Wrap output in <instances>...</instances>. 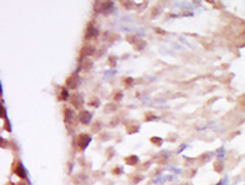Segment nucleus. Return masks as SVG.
I'll use <instances>...</instances> for the list:
<instances>
[{"mask_svg":"<svg viewBox=\"0 0 245 185\" xmlns=\"http://www.w3.org/2000/svg\"><path fill=\"white\" fill-rule=\"evenodd\" d=\"M74 142H72V145L76 147V150L77 151H83V150H86L87 148V146L89 143H91V141H92V137H91V135H88V134H86V133H81V134H79L76 137H74Z\"/></svg>","mask_w":245,"mask_h":185,"instance_id":"nucleus-1","label":"nucleus"},{"mask_svg":"<svg viewBox=\"0 0 245 185\" xmlns=\"http://www.w3.org/2000/svg\"><path fill=\"white\" fill-rule=\"evenodd\" d=\"M93 10L96 14H103L106 16L110 15L114 11V3L113 1H95Z\"/></svg>","mask_w":245,"mask_h":185,"instance_id":"nucleus-2","label":"nucleus"},{"mask_svg":"<svg viewBox=\"0 0 245 185\" xmlns=\"http://www.w3.org/2000/svg\"><path fill=\"white\" fill-rule=\"evenodd\" d=\"M12 173H14L15 175H17L21 180H26L27 179V173H26V168L25 166L21 163V161L19 160V158H16L14 164H12Z\"/></svg>","mask_w":245,"mask_h":185,"instance_id":"nucleus-3","label":"nucleus"},{"mask_svg":"<svg viewBox=\"0 0 245 185\" xmlns=\"http://www.w3.org/2000/svg\"><path fill=\"white\" fill-rule=\"evenodd\" d=\"M70 103L72 104V107L76 109V110H82V107H83V96L79 92H74V93L70 96L69 98Z\"/></svg>","mask_w":245,"mask_h":185,"instance_id":"nucleus-4","label":"nucleus"},{"mask_svg":"<svg viewBox=\"0 0 245 185\" xmlns=\"http://www.w3.org/2000/svg\"><path fill=\"white\" fill-rule=\"evenodd\" d=\"M80 76H79V72H74V74H71L68 78H66V81H65V87L68 88V90H76L77 87H79V85H80Z\"/></svg>","mask_w":245,"mask_h":185,"instance_id":"nucleus-5","label":"nucleus"},{"mask_svg":"<svg viewBox=\"0 0 245 185\" xmlns=\"http://www.w3.org/2000/svg\"><path fill=\"white\" fill-rule=\"evenodd\" d=\"M99 34V31L96 26L93 25V22H88L87 23V27H86V31H85V39L86 41H91V39H95L97 38Z\"/></svg>","mask_w":245,"mask_h":185,"instance_id":"nucleus-6","label":"nucleus"},{"mask_svg":"<svg viewBox=\"0 0 245 185\" xmlns=\"http://www.w3.org/2000/svg\"><path fill=\"white\" fill-rule=\"evenodd\" d=\"M95 53H96V48H95L92 44H89V43L85 44V46L81 48V50H80V61H82V60L86 59L87 57L93 55ZM80 61H79V63H80Z\"/></svg>","mask_w":245,"mask_h":185,"instance_id":"nucleus-7","label":"nucleus"},{"mask_svg":"<svg viewBox=\"0 0 245 185\" xmlns=\"http://www.w3.org/2000/svg\"><path fill=\"white\" fill-rule=\"evenodd\" d=\"M92 116L93 115H92L91 112L82 109V110H80L79 114H77V120H79L81 124H83V125H88L89 123H91V120H92Z\"/></svg>","mask_w":245,"mask_h":185,"instance_id":"nucleus-8","label":"nucleus"},{"mask_svg":"<svg viewBox=\"0 0 245 185\" xmlns=\"http://www.w3.org/2000/svg\"><path fill=\"white\" fill-rule=\"evenodd\" d=\"M63 114H64V122L69 126L71 123L75 120V110L70 109L69 107H64L63 108Z\"/></svg>","mask_w":245,"mask_h":185,"instance_id":"nucleus-9","label":"nucleus"},{"mask_svg":"<svg viewBox=\"0 0 245 185\" xmlns=\"http://www.w3.org/2000/svg\"><path fill=\"white\" fill-rule=\"evenodd\" d=\"M124 162H125V164H127V166H136L139 162H140V158H139V156H136V154H130V156H126L125 158H124Z\"/></svg>","mask_w":245,"mask_h":185,"instance_id":"nucleus-10","label":"nucleus"},{"mask_svg":"<svg viewBox=\"0 0 245 185\" xmlns=\"http://www.w3.org/2000/svg\"><path fill=\"white\" fill-rule=\"evenodd\" d=\"M70 98V95H69V91L66 87H60L59 88V95H58V101L59 102H63V101H68Z\"/></svg>","mask_w":245,"mask_h":185,"instance_id":"nucleus-11","label":"nucleus"},{"mask_svg":"<svg viewBox=\"0 0 245 185\" xmlns=\"http://www.w3.org/2000/svg\"><path fill=\"white\" fill-rule=\"evenodd\" d=\"M140 131V125L139 124H135V123H130V124H126V133L129 135L131 134H136Z\"/></svg>","mask_w":245,"mask_h":185,"instance_id":"nucleus-12","label":"nucleus"},{"mask_svg":"<svg viewBox=\"0 0 245 185\" xmlns=\"http://www.w3.org/2000/svg\"><path fill=\"white\" fill-rule=\"evenodd\" d=\"M80 65H81V69H82V71H85V72H88L89 70L92 69V66H93V63L89 60V59H83L82 61H80Z\"/></svg>","mask_w":245,"mask_h":185,"instance_id":"nucleus-13","label":"nucleus"},{"mask_svg":"<svg viewBox=\"0 0 245 185\" xmlns=\"http://www.w3.org/2000/svg\"><path fill=\"white\" fill-rule=\"evenodd\" d=\"M87 179H88V177H87L86 174H83V173H79V174H76V175L74 177L72 183L76 184V185H79V184H83L85 181H87Z\"/></svg>","mask_w":245,"mask_h":185,"instance_id":"nucleus-14","label":"nucleus"},{"mask_svg":"<svg viewBox=\"0 0 245 185\" xmlns=\"http://www.w3.org/2000/svg\"><path fill=\"white\" fill-rule=\"evenodd\" d=\"M211 156H212V153H211V152H205V153H202V154H201V156L197 158V162H199V164L203 166L205 163L210 162V160H211Z\"/></svg>","mask_w":245,"mask_h":185,"instance_id":"nucleus-15","label":"nucleus"},{"mask_svg":"<svg viewBox=\"0 0 245 185\" xmlns=\"http://www.w3.org/2000/svg\"><path fill=\"white\" fill-rule=\"evenodd\" d=\"M146 41H145V39H136V42L133 44V48L136 50V51H141V50H142V49H145V47H146Z\"/></svg>","mask_w":245,"mask_h":185,"instance_id":"nucleus-16","label":"nucleus"},{"mask_svg":"<svg viewBox=\"0 0 245 185\" xmlns=\"http://www.w3.org/2000/svg\"><path fill=\"white\" fill-rule=\"evenodd\" d=\"M118 109V104L117 103H113V102H109V103H107L106 105H104V108H103V112H104L106 114H108V113H113V112H115Z\"/></svg>","mask_w":245,"mask_h":185,"instance_id":"nucleus-17","label":"nucleus"},{"mask_svg":"<svg viewBox=\"0 0 245 185\" xmlns=\"http://www.w3.org/2000/svg\"><path fill=\"white\" fill-rule=\"evenodd\" d=\"M144 179H145V178H144L142 174H134V175H130V177H129V181H130L131 185H136V184L141 183Z\"/></svg>","mask_w":245,"mask_h":185,"instance_id":"nucleus-18","label":"nucleus"},{"mask_svg":"<svg viewBox=\"0 0 245 185\" xmlns=\"http://www.w3.org/2000/svg\"><path fill=\"white\" fill-rule=\"evenodd\" d=\"M153 160L158 164H165L167 162H168V157H167V154H164V153H159L157 156H154Z\"/></svg>","mask_w":245,"mask_h":185,"instance_id":"nucleus-19","label":"nucleus"},{"mask_svg":"<svg viewBox=\"0 0 245 185\" xmlns=\"http://www.w3.org/2000/svg\"><path fill=\"white\" fill-rule=\"evenodd\" d=\"M120 4L126 10H133V9L137 7V4L135 1H130V0H124V1H120Z\"/></svg>","mask_w":245,"mask_h":185,"instance_id":"nucleus-20","label":"nucleus"},{"mask_svg":"<svg viewBox=\"0 0 245 185\" xmlns=\"http://www.w3.org/2000/svg\"><path fill=\"white\" fill-rule=\"evenodd\" d=\"M106 39L108 42H114V41H119L120 39V36L118 34V33H112V32H108V33H106Z\"/></svg>","mask_w":245,"mask_h":185,"instance_id":"nucleus-21","label":"nucleus"},{"mask_svg":"<svg viewBox=\"0 0 245 185\" xmlns=\"http://www.w3.org/2000/svg\"><path fill=\"white\" fill-rule=\"evenodd\" d=\"M223 168H224L223 162H221L220 160L213 162V169H214V172H217V173H222V172H223Z\"/></svg>","mask_w":245,"mask_h":185,"instance_id":"nucleus-22","label":"nucleus"},{"mask_svg":"<svg viewBox=\"0 0 245 185\" xmlns=\"http://www.w3.org/2000/svg\"><path fill=\"white\" fill-rule=\"evenodd\" d=\"M150 141H151V143H153L154 146H157V147L162 146V143H163V140L161 137H158V136H152L150 139Z\"/></svg>","mask_w":245,"mask_h":185,"instance_id":"nucleus-23","label":"nucleus"},{"mask_svg":"<svg viewBox=\"0 0 245 185\" xmlns=\"http://www.w3.org/2000/svg\"><path fill=\"white\" fill-rule=\"evenodd\" d=\"M88 105H91V107H93V108H98L101 105V101L97 97H93V98H91V101L88 102Z\"/></svg>","mask_w":245,"mask_h":185,"instance_id":"nucleus-24","label":"nucleus"},{"mask_svg":"<svg viewBox=\"0 0 245 185\" xmlns=\"http://www.w3.org/2000/svg\"><path fill=\"white\" fill-rule=\"evenodd\" d=\"M123 98V92L121 91H115V93L113 95V101L114 102H120Z\"/></svg>","mask_w":245,"mask_h":185,"instance_id":"nucleus-25","label":"nucleus"},{"mask_svg":"<svg viewBox=\"0 0 245 185\" xmlns=\"http://www.w3.org/2000/svg\"><path fill=\"white\" fill-rule=\"evenodd\" d=\"M114 154H115L114 147H108V148L106 150V158H107V160H110V158H112Z\"/></svg>","mask_w":245,"mask_h":185,"instance_id":"nucleus-26","label":"nucleus"},{"mask_svg":"<svg viewBox=\"0 0 245 185\" xmlns=\"http://www.w3.org/2000/svg\"><path fill=\"white\" fill-rule=\"evenodd\" d=\"M123 173H124V170H123V168L119 167V166H117L115 168L112 169V174H113V175H120V174H123Z\"/></svg>","mask_w":245,"mask_h":185,"instance_id":"nucleus-27","label":"nucleus"},{"mask_svg":"<svg viewBox=\"0 0 245 185\" xmlns=\"http://www.w3.org/2000/svg\"><path fill=\"white\" fill-rule=\"evenodd\" d=\"M108 65L110 68H114L115 65H117V57L115 55H110L109 58H108Z\"/></svg>","mask_w":245,"mask_h":185,"instance_id":"nucleus-28","label":"nucleus"},{"mask_svg":"<svg viewBox=\"0 0 245 185\" xmlns=\"http://www.w3.org/2000/svg\"><path fill=\"white\" fill-rule=\"evenodd\" d=\"M133 84H134L133 77H125L124 80H123V85H124L125 87H130V86H133Z\"/></svg>","mask_w":245,"mask_h":185,"instance_id":"nucleus-29","label":"nucleus"},{"mask_svg":"<svg viewBox=\"0 0 245 185\" xmlns=\"http://www.w3.org/2000/svg\"><path fill=\"white\" fill-rule=\"evenodd\" d=\"M101 130H102L101 122H95L93 125H92V131H93V133H99Z\"/></svg>","mask_w":245,"mask_h":185,"instance_id":"nucleus-30","label":"nucleus"},{"mask_svg":"<svg viewBox=\"0 0 245 185\" xmlns=\"http://www.w3.org/2000/svg\"><path fill=\"white\" fill-rule=\"evenodd\" d=\"M136 39H137V38H136L135 36H133V34H127V36H126V38H125V41H126V42H129V43H130V44L133 46V44L136 42Z\"/></svg>","mask_w":245,"mask_h":185,"instance_id":"nucleus-31","label":"nucleus"},{"mask_svg":"<svg viewBox=\"0 0 245 185\" xmlns=\"http://www.w3.org/2000/svg\"><path fill=\"white\" fill-rule=\"evenodd\" d=\"M151 163H152V160H150V161H147V162H145V163H142V164H141V167L139 168V170H147V169L150 168V166H151Z\"/></svg>","mask_w":245,"mask_h":185,"instance_id":"nucleus-32","label":"nucleus"},{"mask_svg":"<svg viewBox=\"0 0 245 185\" xmlns=\"http://www.w3.org/2000/svg\"><path fill=\"white\" fill-rule=\"evenodd\" d=\"M159 12H161V9H159L158 6H154V7L151 10V16H152V17H156V16L159 15Z\"/></svg>","mask_w":245,"mask_h":185,"instance_id":"nucleus-33","label":"nucleus"},{"mask_svg":"<svg viewBox=\"0 0 245 185\" xmlns=\"http://www.w3.org/2000/svg\"><path fill=\"white\" fill-rule=\"evenodd\" d=\"M11 146V141L6 139H1V148H9Z\"/></svg>","mask_w":245,"mask_h":185,"instance_id":"nucleus-34","label":"nucleus"},{"mask_svg":"<svg viewBox=\"0 0 245 185\" xmlns=\"http://www.w3.org/2000/svg\"><path fill=\"white\" fill-rule=\"evenodd\" d=\"M153 119H157V116L154 115V114H152V113H146V116H145V122H151V120H153Z\"/></svg>","mask_w":245,"mask_h":185,"instance_id":"nucleus-35","label":"nucleus"},{"mask_svg":"<svg viewBox=\"0 0 245 185\" xmlns=\"http://www.w3.org/2000/svg\"><path fill=\"white\" fill-rule=\"evenodd\" d=\"M4 130H6L7 133H11V125H10L7 119H5V120H4Z\"/></svg>","mask_w":245,"mask_h":185,"instance_id":"nucleus-36","label":"nucleus"},{"mask_svg":"<svg viewBox=\"0 0 245 185\" xmlns=\"http://www.w3.org/2000/svg\"><path fill=\"white\" fill-rule=\"evenodd\" d=\"M173 139H178V136H176L175 134H173V135L169 134V135H168V140H167V141H169V142H175Z\"/></svg>","mask_w":245,"mask_h":185,"instance_id":"nucleus-37","label":"nucleus"},{"mask_svg":"<svg viewBox=\"0 0 245 185\" xmlns=\"http://www.w3.org/2000/svg\"><path fill=\"white\" fill-rule=\"evenodd\" d=\"M1 119H4V120H5V119H7L6 118V112H5V108H4L3 104H1Z\"/></svg>","mask_w":245,"mask_h":185,"instance_id":"nucleus-38","label":"nucleus"},{"mask_svg":"<svg viewBox=\"0 0 245 185\" xmlns=\"http://www.w3.org/2000/svg\"><path fill=\"white\" fill-rule=\"evenodd\" d=\"M161 172H162V169H161V168H157V170H154L153 173H151V178H152V177H156L157 174H159V173H161Z\"/></svg>","mask_w":245,"mask_h":185,"instance_id":"nucleus-39","label":"nucleus"},{"mask_svg":"<svg viewBox=\"0 0 245 185\" xmlns=\"http://www.w3.org/2000/svg\"><path fill=\"white\" fill-rule=\"evenodd\" d=\"M154 31H156V32H157L158 34H163V36L165 34V31H164V30H162V28H158V27H156V28H154Z\"/></svg>","mask_w":245,"mask_h":185,"instance_id":"nucleus-40","label":"nucleus"},{"mask_svg":"<svg viewBox=\"0 0 245 185\" xmlns=\"http://www.w3.org/2000/svg\"><path fill=\"white\" fill-rule=\"evenodd\" d=\"M118 123H119V118H114V122L110 123V126H115Z\"/></svg>","mask_w":245,"mask_h":185,"instance_id":"nucleus-41","label":"nucleus"},{"mask_svg":"<svg viewBox=\"0 0 245 185\" xmlns=\"http://www.w3.org/2000/svg\"><path fill=\"white\" fill-rule=\"evenodd\" d=\"M15 185H26V183H25V180H21V181H19V183H16Z\"/></svg>","mask_w":245,"mask_h":185,"instance_id":"nucleus-42","label":"nucleus"},{"mask_svg":"<svg viewBox=\"0 0 245 185\" xmlns=\"http://www.w3.org/2000/svg\"><path fill=\"white\" fill-rule=\"evenodd\" d=\"M182 185H192V184H191V183H190V181H186V183H183V184H182Z\"/></svg>","mask_w":245,"mask_h":185,"instance_id":"nucleus-43","label":"nucleus"}]
</instances>
